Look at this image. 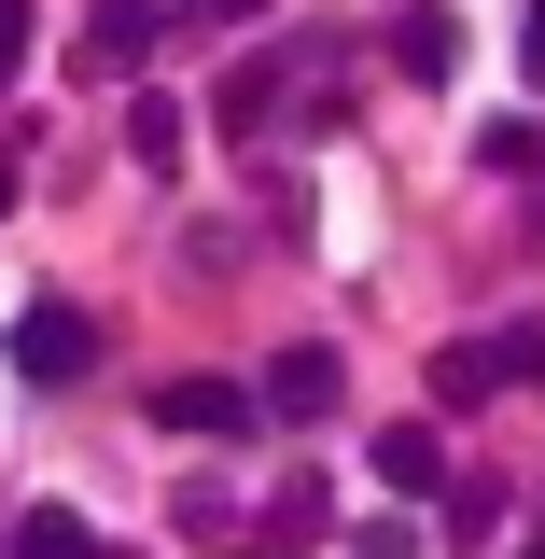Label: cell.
I'll list each match as a JSON object with an SVG mask.
<instances>
[{
  "instance_id": "277c9868",
  "label": "cell",
  "mask_w": 545,
  "mask_h": 559,
  "mask_svg": "<svg viewBox=\"0 0 545 559\" xmlns=\"http://www.w3.org/2000/svg\"><path fill=\"white\" fill-rule=\"evenodd\" d=\"M336 392H349V364H336V349H280V364H266V392H252V406H280V419H322Z\"/></svg>"
},
{
  "instance_id": "30bf717a",
  "label": "cell",
  "mask_w": 545,
  "mask_h": 559,
  "mask_svg": "<svg viewBox=\"0 0 545 559\" xmlns=\"http://www.w3.org/2000/svg\"><path fill=\"white\" fill-rule=\"evenodd\" d=\"M476 154H489V168H545V112H503V127H489Z\"/></svg>"
},
{
  "instance_id": "8992f818",
  "label": "cell",
  "mask_w": 545,
  "mask_h": 559,
  "mask_svg": "<svg viewBox=\"0 0 545 559\" xmlns=\"http://www.w3.org/2000/svg\"><path fill=\"white\" fill-rule=\"evenodd\" d=\"M378 476L406 489V503H434V489H448V448H434V433L406 419V433H378Z\"/></svg>"
},
{
  "instance_id": "5bb4252c",
  "label": "cell",
  "mask_w": 545,
  "mask_h": 559,
  "mask_svg": "<svg viewBox=\"0 0 545 559\" xmlns=\"http://www.w3.org/2000/svg\"><path fill=\"white\" fill-rule=\"evenodd\" d=\"M532 559H545V546H532Z\"/></svg>"
},
{
  "instance_id": "7a4b0ae2",
  "label": "cell",
  "mask_w": 545,
  "mask_h": 559,
  "mask_svg": "<svg viewBox=\"0 0 545 559\" xmlns=\"http://www.w3.org/2000/svg\"><path fill=\"white\" fill-rule=\"evenodd\" d=\"M154 419H168V433H197V448H238L266 406H252L238 378H168V392H154Z\"/></svg>"
},
{
  "instance_id": "3957f363",
  "label": "cell",
  "mask_w": 545,
  "mask_h": 559,
  "mask_svg": "<svg viewBox=\"0 0 545 559\" xmlns=\"http://www.w3.org/2000/svg\"><path fill=\"white\" fill-rule=\"evenodd\" d=\"M503 378H545V336H476V349H448V364H434V392H448V406H476V392H503Z\"/></svg>"
},
{
  "instance_id": "ba28073f",
  "label": "cell",
  "mask_w": 545,
  "mask_h": 559,
  "mask_svg": "<svg viewBox=\"0 0 545 559\" xmlns=\"http://www.w3.org/2000/svg\"><path fill=\"white\" fill-rule=\"evenodd\" d=\"M392 57H406V70H419V84H434V70L462 57V28H448V14H406V28H392Z\"/></svg>"
},
{
  "instance_id": "9c48e42d",
  "label": "cell",
  "mask_w": 545,
  "mask_h": 559,
  "mask_svg": "<svg viewBox=\"0 0 545 559\" xmlns=\"http://www.w3.org/2000/svg\"><path fill=\"white\" fill-rule=\"evenodd\" d=\"M14 559H112V546H98L84 518H28V532H14Z\"/></svg>"
},
{
  "instance_id": "7c38bea8",
  "label": "cell",
  "mask_w": 545,
  "mask_h": 559,
  "mask_svg": "<svg viewBox=\"0 0 545 559\" xmlns=\"http://www.w3.org/2000/svg\"><path fill=\"white\" fill-rule=\"evenodd\" d=\"M518 57H532V84H545V0H532V14H518Z\"/></svg>"
},
{
  "instance_id": "6da1fadb",
  "label": "cell",
  "mask_w": 545,
  "mask_h": 559,
  "mask_svg": "<svg viewBox=\"0 0 545 559\" xmlns=\"http://www.w3.org/2000/svg\"><path fill=\"white\" fill-rule=\"evenodd\" d=\"M84 364H98V322L84 308H14V378L28 392H70Z\"/></svg>"
},
{
  "instance_id": "5b68a950",
  "label": "cell",
  "mask_w": 545,
  "mask_h": 559,
  "mask_svg": "<svg viewBox=\"0 0 545 559\" xmlns=\"http://www.w3.org/2000/svg\"><path fill=\"white\" fill-rule=\"evenodd\" d=\"M168 28H182V0H98L84 14V57H154Z\"/></svg>"
},
{
  "instance_id": "52a82bcc",
  "label": "cell",
  "mask_w": 545,
  "mask_h": 559,
  "mask_svg": "<svg viewBox=\"0 0 545 559\" xmlns=\"http://www.w3.org/2000/svg\"><path fill=\"white\" fill-rule=\"evenodd\" d=\"M127 154H140V168H182V98H140V112H127Z\"/></svg>"
},
{
  "instance_id": "8fae6325",
  "label": "cell",
  "mask_w": 545,
  "mask_h": 559,
  "mask_svg": "<svg viewBox=\"0 0 545 559\" xmlns=\"http://www.w3.org/2000/svg\"><path fill=\"white\" fill-rule=\"evenodd\" d=\"M14 57H28V0H0V84H14Z\"/></svg>"
},
{
  "instance_id": "4fadbf2b",
  "label": "cell",
  "mask_w": 545,
  "mask_h": 559,
  "mask_svg": "<svg viewBox=\"0 0 545 559\" xmlns=\"http://www.w3.org/2000/svg\"><path fill=\"white\" fill-rule=\"evenodd\" d=\"M0 210H14V168H0Z\"/></svg>"
}]
</instances>
